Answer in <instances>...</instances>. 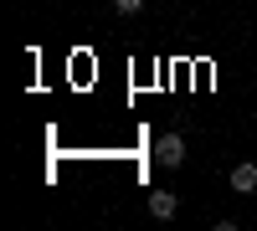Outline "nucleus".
<instances>
[{"label": "nucleus", "instance_id": "1", "mask_svg": "<svg viewBox=\"0 0 257 231\" xmlns=\"http://www.w3.org/2000/svg\"><path fill=\"white\" fill-rule=\"evenodd\" d=\"M155 159L165 164V170H180V164H185V139L180 134H160L155 139Z\"/></svg>", "mask_w": 257, "mask_h": 231}, {"label": "nucleus", "instance_id": "2", "mask_svg": "<svg viewBox=\"0 0 257 231\" xmlns=\"http://www.w3.org/2000/svg\"><path fill=\"white\" fill-rule=\"evenodd\" d=\"M175 211H180L175 190H149V216H155V221H170Z\"/></svg>", "mask_w": 257, "mask_h": 231}, {"label": "nucleus", "instance_id": "4", "mask_svg": "<svg viewBox=\"0 0 257 231\" xmlns=\"http://www.w3.org/2000/svg\"><path fill=\"white\" fill-rule=\"evenodd\" d=\"M139 6H144V0H113V11H118V16H139Z\"/></svg>", "mask_w": 257, "mask_h": 231}, {"label": "nucleus", "instance_id": "3", "mask_svg": "<svg viewBox=\"0 0 257 231\" xmlns=\"http://www.w3.org/2000/svg\"><path fill=\"white\" fill-rule=\"evenodd\" d=\"M231 190H237V195H252V190H257V164H252V159L231 164Z\"/></svg>", "mask_w": 257, "mask_h": 231}]
</instances>
